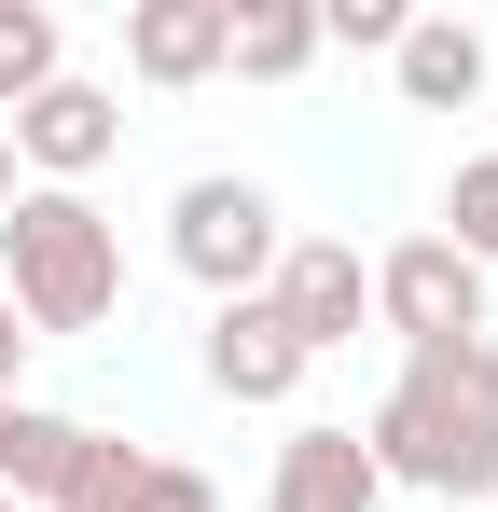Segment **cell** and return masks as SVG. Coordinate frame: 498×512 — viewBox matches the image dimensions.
Returning a JSON list of instances; mask_svg holds the SVG:
<instances>
[{
    "label": "cell",
    "instance_id": "1",
    "mask_svg": "<svg viewBox=\"0 0 498 512\" xmlns=\"http://www.w3.org/2000/svg\"><path fill=\"white\" fill-rule=\"evenodd\" d=\"M360 457H374V485H415V499H443V512H485L498 499V333L402 346L388 402L360 416Z\"/></svg>",
    "mask_w": 498,
    "mask_h": 512
},
{
    "label": "cell",
    "instance_id": "2",
    "mask_svg": "<svg viewBox=\"0 0 498 512\" xmlns=\"http://www.w3.org/2000/svg\"><path fill=\"white\" fill-rule=\"evenodd\" d=\"M0 305L28 319V346L42 333H97V319L125 305V236H111V208L28 180V194L0 208Z\"/></svg>",
    "mask_w": 498,
    "mask_h": 512
},
{
    "label": "cell",
    "instance_id": "3",
    "mask_svg": "<svg viewBox=\"0 0 498 512\" xmlns=\"http://www.w3.org/2000/svg\"><path fill=\"white\" fill-rule=\"evenodd\" d=\"M277 250H291V222H277V194H263V180L208 167V180H180V194H166V263H180L208 305L263 291V277H277Z\"/></svg>",
    "mask_w": 498,
    "mask_h": 512
},
{
    "label": "cell",
    "instance_id": "4",
    "mask_svg": "<svg viewBox=\"0 0 498 512\" xmlns=\"http://www.w3.org/2000/svg\"><path fill=\"white\" fill-rule=\"evenodd\" d=\"M0 139H14V180H42V194H83V180L125 153V97L56 70V84L28 97V111H0Z\"/></svg>",
    "mask_w": 498,
    "mask_h": 512
},
{
    "label": "cell",
    "instance_id": "5",
    "mask_svg": "<svg viewBox=\"0 0 498 512\" xmlns=\"http://www.w3.org/2000/svg\"><path fill=\"white\" fill-rule=\"evenodd\" d=\"M374 333H402V346H457V333H485V263H457L443 236L374 250Z\"/></svg>",
    "mask_w": 498,
    "mask_h": 512
},
{
    "label": "cell",
    "instance_id": "6",
    "mask_svg": "<svg viewBox=\"0 0 498 512\" xmlns=\"http://www.w3.org/2000/svg\"><path fill=\"white\" fill-rule=\"evenodd\" d=\"M263 305L291 319V346H305V360H332L346 333H374V263L346 250V236H291V250H277V277H263Z\"/></svg>",
    "mask_w": 498,
    "mask_h": 512
},
{
    "label": "cell",
    "instance_id": "7",
    "mask_svg": "<svg viewBox=\"0 0 498 512\" xmlns=\"http://www.w3.org/2000/svg\"><path fill=\"white\" fill-rule=\"evenodd\" d=\"M194 374H208L222 402H291L319 360L291 346V319H277L263 291H236V305H208V346H194Z\"/></svg>",
    "mask_w": 498,
    "mask_h": 512
},
{
    "label": "cell",
    "instance_id": "8",
    "mask_svg": "<svg viewBox=\"0 0 498 512\" xmlns=\"http://www.w3.org/2000/svg\"><path fill=\"white\" fill-rule=\"evenodd\" d=\"M374 499H388V485H374V457H360L346 416H305L277 443V471H263V512H374Z\"/></svg>",
    "mask_w": 498,
    "mask_h": 512
},
{
    "label": "cell",
    "instance_id": "9",
    "mask_svg": "<svg viewBox=\"0 0 498 512\" xmlns=\"http://www.w3.org/2000/svg\"><path fill=\"white\" fill-rule=\"evenodd\" d=\"M222 14H236V0H125V70H139V84H208V70H222Z\"/></svg>",
    "mask_w": 498,
    "mask_h": 512
},
{
    "label": "cell",
    "instance_id": "10",
    "mask_svg": "<svg viewBox=\"0 0 498 512\" xmlns=\"http://www.w3.org/2000/svg\"><path fill=\"white\" fill-rule=\"evenodd\" d=\"M485 28H457V14H415L402 42H388V84H402V111H471L485 97Z\"/></svg>",
    "mask_w": 498,
    "mask_h": 512
},
{
    "label": "cell",
    "instance_id": "11",
    "mask_svg": "<svg viewBox=\"0 0 498 512\" xmlns=\"http://www.w3.org/2000/svg\"><path fill=\"white\" fill-rule=\"evenodd\" d=\"M305 56H319V0H236L222 14V70L236 84H291Z\"/></svg>",
    "mask_w": 498,
    "mask_h": 512
},
{
    "label": "cell",
    "instance_id": "12",
    "mask_svg": "<svg viewBox=\"0 0 498 512\" xmlns=\"http://www.w3.org/2000/svg\"><path fill=\"white\" fill-rule=\"evenodd\" d=\"M56 70H70V14L56 0H0V111H28Z\"/></svg>",
    "mask_w": 498,
    "mask_h": 512
},
{
    "label": "cell",
    "instance_id": "13",
    "mask_svg": "<svg viewBox=\"0 0 498 512\" xmlns=\"http://www.w3.org/2000/svg\"><path fill=\"white\" fill-rule=\"evenodd\" d=\"M70 457H83V416H42V402H14V457H0V499H56L70 485Z\"/></svg>",
    "mask_w": 498,
    "mask_h": 512
},
{
    "label": "cell",
    "instance_id": "14",
    "mask_svg": "<svg viewBox=\"0 0 498 512\" xmlns=\"http://www.w3.org/2000/svg\"><path fill=\"white\" fill-rule=\"evenodd\" d=\"M457 263H485L498 277V153H457V180H443V222H429Z\"/></svg>",
    "mask_w": 498,
    "mask_h": 512
},
{
    "label": "cell",
    "instance_id": "15",
    "mask_svg": "<svg viewBox=\"0 0 498 512\" xmlns=\"http://www.w3.org/2000/svg\"><path fill=\"white\" fill-rule=\"evenodd\" d=\"M139 457H153V443H125V429H83L70 485H56V499H42V512H111V499H125V485H139Z\"/></svg>",
    "mask_w": 498,
    "mask_h": 512
},
{
    "label": "cell",
    "instance_id": "16",
    "mask_svg": "<svg viewBox=\"0 0 498 512\" xmlns=\"http://www.w3.org/2000/svg\"><path fill=\"white\" fill-rule=\"evenodd\" d=\"M111 512H222V485H208L194 457H139V485H125Z\"/></svg>",
    "mask_w": 498,
    "mask_h": 512
},
{
    "label": "cell",
    "instance_id": "17",
    "mask_svg": "<svg viewBox=\"0 0 498 512\" xmlns=\"http://www.w3.org/2000/svg\"><path fill=\"white\" fill-rule=\"evenodd\" d=\"M402 28H415L402 0H319V42H346V56H388Z\"/></svg>",
    "mask_w": 498,
    "mask_h": 512
},
{
    "label": "cell",
    "instance_id": "18",
    "mask_svg": "<svg viewBox=\"0 0 498 512\" xmlns=\"http://www.w3.org/2000/svg\"><path fill=\"white\" fill-rule=\"evenodd\" d=\"M14 374H28V319L0 305V402H14Z\"/></svg>",
    "mask_w": 498,
    "mask_h": 512
},
{
    "label": "cell",
    "instance_id": "19",
    "mask_svg": "<svg viewBox=\"0 0 498 512\" xmlns=\"http://www.w3.org/2000/svg\"><path fill=\"white\" fill-rule=\"evenodd\" d=\"M14 194H28V180H14V139H0V208H14Z\"/></svg>",
    "mask_w": 498,
    "mask_h": 512
},
{
    "label": "cell",
    "instance_id": "20",
    "mask_svg": "<svg viewBox=\"0 0 498 512\" xmlns=\"http://www.w3.org/2000/svg\"><path fill=\"white\" fill-rule=\"evenodd\" d=\"M0 457H14V402H0Z\"/></svg>",
    "mask_w": 498,
    "mask_h": 512
},
{
    "label": "cell",
    "instance_id": "21",
    "mask_svg": "<svg viewBox=\"0 0 498 512\" xmlns=\"http://www.w3.org/2000/svg\"><path fill=\"white\" fill-rule=\"evenodd\" d=\"M0 512H28V499H0Z\"/></svg>",
    "mask_w": 498,
    "mask_h": 512
}]
</instances>
